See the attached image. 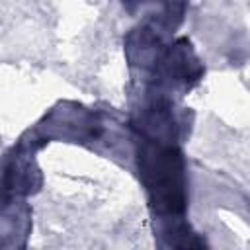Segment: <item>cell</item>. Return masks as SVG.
I'll return each instance as SVG.
<instances>
[{
  "mask_svg": "<svg viewBox=\"0 0 250 250\" xmlns=\"http://www.w3.org/2000/svg\"><path fill=\"white\" fill-rule=\"evenodd\" d=\"M146 186L154 195V201L168 209H184V188H182V166L178 154L168 148L156 152L148 162H145Z\"/></svg>",
  "mask_w": 250,
  "mask_h": 250,
  "instance_id": "1",
  "label": "cell"
}]
</instances>
